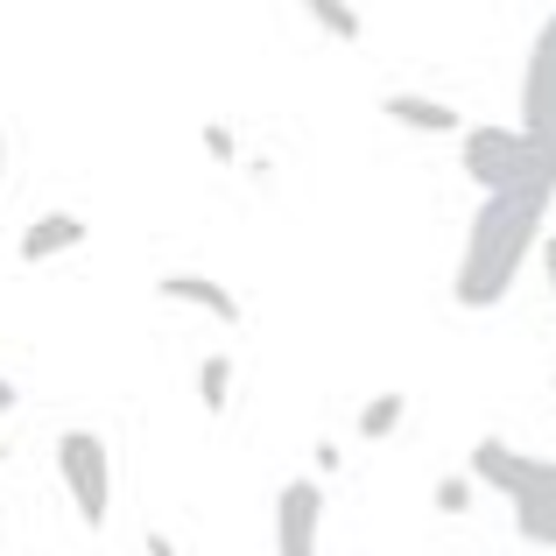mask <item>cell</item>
<instances>
[{
  "instance_id": "obj_1",
  "label": "cell",
  "mask_w": 556,
  "mask_h": 556,
  "mask_svg": "<svg viewBox=\"0 0 556 556\" xmlns=\"http://www.w3.org/2000/svg\"><path fill=\"white\" fill-rule=\"evenodd\" d=\"M543 226H549V198H535V190L479 198L472 226H465V247H458V268H451L458 311H501L515 296L521 268L535 261V247H543Z\"/></svg>"
},
{
  "instance_id": "obj_2",
  "label": "cell",
  "mask_w": 556,
  "mask_h": 556,
  "mask_svg": "<svg viewBox=\"0 0 556 556\" xmlns=\"http://www.w3.org/2000/svg\"><path fill=\"white\" fill-rule=\"evenodd\" d=\"M465 479L501 493L507 515H515V535H521V543L556 549V458L515 451L507 437H479L472 458H465Z\"/></svg>"
},
{
  "instance_id": "obj_3",
  "label": "cell",
  "mask_w": 556,
  "mask_h": 556,
  "mask_svg": "<svg viewBox=\"0 0 556 556\" xmlns=\"http://www.w3.org/2000/svg\"><path fill=\"white\" fill-rule=\"evenodd\" d=\"M458 169L472 177L479 198H515V190H535V198L556 204V169L529 149L521 127H493V121L465 127V135H458Z\"/></svg>"
},
{
  "instance_id": "obj_4",
  "label": "cell",
  "mask_w": 556,
  "mask_h": 556,
  "mask_svg": "<svg viewBox=\"0 0 556 556\" xmlns=\"http://www.w3.org/2000/svg\"><path fill=\"white\" fill-rule=\"evenodd\" d=\"M56 479H64L71 493V515L85 521V529H106L113 521V451L99 430H64L56 437Z\"/></svg>"
},
{
  "instance_id": "obj_5",
  "label": "cell",
  "mask_w": 556,
  "mask_h": 556,
  "mask_svg": "<svg viewBox=\"0 0 556 556\" xmlns=\"http://www.w3.org/2000/svg\"><path fill=\"white\" fill-rule=\"evenodd\" d=\"M515 127L529 135V149L556 169V14L535 28V42H529V64H521V121Z\"/></svg>"
},
{
  "instance_id": "obj_6",
  "label": "cell",
  "mask_w": 556,
  "mask_h": 556,
  "mask_svg": "<svg viewBox=\"0 0 556 556\" xmlns=\"http://www.w3.org/2000/svg\"><path fill=\"white\" fill-rule=\"evenodd\" d=\"M325 549V486L289 479L275 493V556H317Z\"/></svg>"
},
{
  "instance_id": "obj_7",
  "label": "cell",
  "mask_w": 556,
  "mask_h": 556,
  "mask_svg": "<svg viewBox=\"0 0 556 556\" xmlns=\"http://www.w3.org/2000/svg\"><path fill=\"white\" fill-rule=\"evenodd\" d=\"M92 240V226H85L78 212H42L22 226V240H14V261H28V268H42V261H64L78 254V247Z\"/></svg>"
},
{
  "instance_id": "obj_8",
  "label": "cell",
  "mask_w": 556,
  "mask_h": 556,
  "mask_svg": "<svg viewBox=\"0 0 556 556\" xmlns=\"http://www.w3.org/2000/svg\"><path fill=\"white\" fill-rule=\"evenodd\" d=\"M155 296H163V303H184V311H204L212 325H247L240 296H232L218 275H190V268H177V275H163V282H155Z\"/></svg>"
},
{
  "instance_id": "obj_9",
  "label": "cell",
  "mask_w": 556,
  "mask_h": 556,
  "mask_svg": "<svg viewBox=\"0 0 556 556\" xmlns=\"http://www.w3.org/2000/svg\"><path fill=\"white\" fill-rule=\"evenodd\" d=\"M380 121L408 127V135H465L458 106H451V99H430V92H380Z\"/></svg>"
},
{
  "instance_id": "obj_10",
  "label": "cell",
  "mask_w": 556,
  "mask_h": 556,
  "mask_svg": "<svg viewBox=\"0 0 556 556\" xmlns=\"http://www.w3.org/2000/svg\"><path fill=\"white\" fill-rule=\"evenodd\" d=\"M402 422H408V394H402V388H380L374 402L359 408V422H353V430L367 437V444H388V437L402 430Z\"/></svg>"
},
{
  "instance_id": "obj_11",
  "label": "cell",
  "mask_w": 556,
  "mask_h": 556,
  "mask_svg": "<svg viewBox=\"0 0 556 556\" xmlns=\"http://www.w3.org/2000/svg\"><path fill=\"white\" fill-rule=\"evenodd\" d=\"M296 8L311 14V22L325 28L331 42H359V36H367V14H359L353 0H296Z\"/></svg>"
},
{
  "instance_id": "obj_12",
  "label": "cell",
  "mask_w": 556,
  "mask_h": 556,
  "mask_svg": "<svg viewBox=\"0 0 556 556\" xmlns=\"http://www.w3.org/2000/svg\"><path fill=\"white\" fill-rule=\"evenodd\" d=\"M198 402L212 408V416H226V408H232V359L226 353H212L198 367Z\"/></svg>"
},
{
  "instance_id": "obj_13",
  "label": "cell",
  "mask_w": 556,
  "mask_h": 556,
  "mask_svg": "<svg viewBox=\"0 0 556 556\" xmlns=\"http://www.w3.org/2000/svg\"><path fill=\"white\" fill-rule=\"evenodd\" d=\"M472 501H479V486H472L465 472L437 479V507H444V515H472Z\"/></svg>"
},
{
  "instance_id": "obj_14",
  "label": "cell",
  "mask_w": 556,
  "mask_h": 556,
  "mask_svg": "<svg viewBox=\"0 0 556 556\" xmlns=\"http://www.w3.org/2000/svg\"><path fill=\"white\" fill-rule=\"evenodd\" d=\"M204 155H212V163H240V141H232L226 121H204Z\"/></svg>"
},
{
  "instance_id": "obj_15",
  "label": "cell",
  "mask_w": 556,
  "mask_h": 556,
  "mask_svg": "<svg viewBox=\"0 0 556 556\" xmlns=\"http://www.w3.org/2000/svg\"><path fill=\"white\" fill-rule=\"evenodd\" d=\"M535 261H543V268H549V289H556V232H549L543 247H535Z\"/></svg>"
},
{
  "instance_id": "obj_16",
  "label": "cell",
  "mask_w": 556,
  "mask_h": 556,
  "mask_svg": "<svg viewBox=\"0 0 556 556\" xmlns=\"http://www.w3.org/2000/svg\"><path fill=\"white\" fill-rule=\"evenodd\" d=\"M14 402H22V394H14V380H8V374H0V416H8V408H14Z\"/></svg>"
},
{
  "instance_id": "obj_17",
  "label": "cell",
  "mask_w": 556,
  "mask_h": 556,
  "mask_svg": "<svg viewBox=\"0 0 556 556\" xmlns=\"http://www.w3.org/2000/svg\"><path fill=\"white\" fill-rule=\"evenodd\" d=\"M149 556H177V543H169V535H149Z\"/></svg>"
},
{
  "instance_id": "obj_18",
  "label": "cell",
  "mask_w": 556,
  "mask_h": 556,
  "mask_svg": "<svg viewBox=\"0 0 556 556\" xmlns=\"http://www.w3.org/2000/svg\"><path fill=\"white\" fill-rule=\"evenodd\" d=\"M0 184H8V127H0Z\"/></svg>"
}]
</instances>
